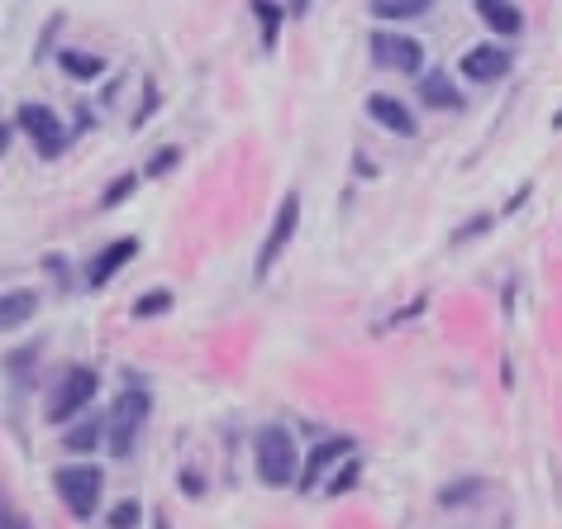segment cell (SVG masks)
Segmentation results:
<instances>
[{"mask_svg":"<svg viewBox=\"0 0 562 529\" xmlns=\"http://www.w3.org/2000/svg\"><path fill=\"white\" fill-rule=\"evenodd\" d=\"M148 415H153V396L144 392V386H124V392L115 396V406H110V415H105V449H110V458H130L134 453V443H138V435H144Z\"/></svg>","mask_w":562,"mask_h":529,"instance_id":"cell-1","label":"cell"},{"mask_svg":"<svg viewBox=\"0 0 562 529\" xmlns=\"http://www.w3.org/2000/svg\"><path fill=\"white\" fill-rule=\"evenodd\" d=\"M252 458H258V477L267 486H291L296 482V443L281 425H262L252 439Z\"/></svg>","mask_w":562,"mask_h":529,"instance_id":"cell-2","label":"cell"},{"mask_svg":"<svg viewBox=\"0 0 562 529\" xmlns=\"http://www.w3.org/2000/svg\"><path fill=\"white\" fill-rule=\"evenodd\" d=\"M53 486H58V496L67 500V510L87 520V515H95V500H101L105 477H101V468H91V463H72L53 477Z\"/></svg>","mask_w":562,"mask_h":529,"instance_id":"cell-3","label":"cell"},{"mask_svg":"<svg viewBox=\"0 0 562 529\" xmlns=\"http://www.w3.org/2000/svg\"><path fill=\"white\" fill-rule=\"evenodd\" d=\"M296 225H301V196H296V191H291V196L277 205V220H272V229H267V244L258 248V262H252V272H258V282H262V277L277 268V258L286 254V244H291V234H296Z\"/></svg>","mask_w":562,"mask_h":529,"instance_id":"cell-4","label":"cell"},{"mask_svg":"<svg viewBox=\"0 0 562 529\" xmlns=\"http://www.w3.org/2000/svg\"><path fill=\"white\" fill-rule=\"evenodd\" d=\"M91 396H95V372L91 368H67L63 382L53 386V396H48V420L53 425H67Z\"/></svg>","mask_w":562,"mask_h":529,"instance_id":"cell-5","label":"cell"},{"mask_svg":"<svg viewBox=\"0 0 562 529\" xmlns=\"http://www.w3.org/2000/svg\"><path fill=\"white\" fill-rule=\"evenodd\" d=\"M20 130L34 138V148H38V158H63V148H67V124L53 115L48 105H20Z\"/></svg>","mask_w":562,"mask_h":529,"instance_id":"cell-6","label":"cell"},{"mask_svg":"<svg viewBox=\"0 0 562 529\" xmlns=\"http://www.w3.org/2000/svg\"><path fill=\"white\" fill-rule=\"evenodd\" d=\"M368 44H372V63L386 67V72H411L415 77L419 67H425V48L405 34H372Z\"/></svg>","mask_w":562,"mask_h":529,"instance_id":"cell-7","label":"cell"},{"mask_svg":"<svg viewBox=\"0 0 562 529\" xmlns=\"http://www.w3.org/2000/svg\"><path fill=\"white\" fill-rule=\"evenodd\" d=\"M505 72H510V53L496 48V44H476L472 53H462V77L468 81H501Z\"/></svg>","mask_w":562,"mask_h":529,"instance_id":"cell-8","label":"cell"},{"mask_svg":"<svg viewBox=\"0 0 562 529\" xmlns=\"http://www.w3.org/2000/svg\"><path fill=\"white\" fill-rule=\"evenodd\" d=\"M368 115L382 124V130L401 134V138L415 134V115L405 110V101H396V95H386V91H372V95H368Z\"/></svg>","mask_w":562,"mask_h":529,"instance_id":"cell-9","label":"cell"},{"mask_svg":"<svg viewBox=\"0 0 562 529\" xmlns=\"http://www.w3.org/2000/svg\"><path fill=\"white\" fill-rule=\"evenodd\" d=\"M134 258H138V244H134V239H120V244H110L105 254H95V262L87 268V282H91V286H105L110 277H115L120 268H130Z\"/></svg>","mask_w":562,"mask_h":529,"instance_id":"cell-10","label":"cell"},{"mask_svg":"<svg viewBox=\"0 0 562 529\" xmlns=\"http://www.w3.org/2000/svg\"><path fill=\"white\" fill-rule=\"evenodd\" d=\"M476 15H482V24L491 34H505V38L525 30V15H519L515 0H476Z\"/></svg>","mask_w":562,"mask_h":529,"instance_id":"cell-11","label":"cell"},{"mask_svg":"<svg viewBox=\"0 0 562 529\" xmlns=\"http://www.w3.org/2000/svg\"><path fill=\"white\" fill-rule=\"evenodd\" d=\"M353 453V443L348 439H325V443H315L311 458H305V468H301V492H311V486L319 482V472L334 468V458H348Z\"/></svg>","mask_w":562,"mask_h":529,"instance_id":"cell-12","label":"cell"},{"mask_svg":"<svg viewBox=\"0 0 562 529\" xmlns=\"http://www.w3.org/2000/svg\"><path fill=\"white\" fill-rule=\"evenodd\" d=\"M34 311H38V296H34V291H24V286H20V291H5V296H0V334L30 325Z\"/></svg>","mask_w":562,"mask_h":529,"instance_id":"cell-13","label":"cell"},{"mask_svg":"<svg viewBox=\"0 0 562 529\" xmlns=\"http://www.w3.org/2000/svg\"><path fill=\"white\" fill-rule=\"evenodd\" d=\"M419 101H425L429 110H462V95L453 87V77H443V72H425V81H419Z\"/></svg>","mask_w":562,"mask_h":529,"instance_id":"cell-14","label":"cell"},{"mask_svg":"<svg viewBox=\"0 0 562 529\" xmlns=\"http://www.w3.org/2000/svg\"><path fill=\"white\" fill-rule=\"evenodd\" d=\"M434 10V0H372V15L376 20H415Z\"/></svg>","mask_w":562,"mask_h":529,"instance_id":"cell-15","label":"cell"},{"mask_svg":"<svg viewBox=\"0 0 562 529\" xmlns=\"http://www.w3.org/2000/svg\"><path fill=\"white\" fill-rule=\"evenodd\" d=\"M58 63H63L77 81H95V77L105 72V63L95 58V53H77V48H63V58H58Z\"/></svg>","mask_w":562,"mask_h":529,"instance_id":"cell-16","label":"cell"},{"mask_svg":"<svg viewBox=\"0 0 562 529\" xmlns=\"http://www.w3.org/2000/svg\"><path fill=\"white\" fill-rule=\"evenodd\" d=\"M101 439H105V420H95V415H91V420H81L77 429H67V435H63V443H67V449H77V453L95 449V443H101Z\"/></svg>","mask_w":562,"mask_h":529,"instance_id":"cell-17","label":"cell"},{"mask_svg":"<svg viewBox=\"0 0 562 529\" xmlns=\"http://www.w3.org/2000/svg\"><path fill=\"white\" fill-rule=\"evenodd\" d=\"M162 311H172V291H167V286L144 291V296L134 301V319H153V315H162Z\"/></svg>","mask_w":562,"mask_h":529,"instance_id":"cell-18","label":"cell"},{"mask_svg":"<svg viewBox=\"0 0 562 529\" xmlns=\"http://www.w3.org/2000/svg\"><path fill=\"white\" fill-rule=\"evenodd\" d=\"M258 24H262V48H277V34H281V10L272 0H258Z\"/></svg>","mask_w":562,"mask_h":529,"instance_id":"cell-19","label":"cell"},{"mask_svg":"<svg viewBox=\"0 0 562 529\" xmlns=\"http://www.w3.org/2000/svg\"><path fill=\"white\" fill-rule=\"evenodd\" d=\"M134 187H138V177H134V172H124V177H115V182H110V187H105V196H101V205H105V211H110V205H124V201H130V196H134Z\"/></svg>","mask_w":562,"mask_h":529,"instance_id":"cell-20","label":"cell"},{"mask_svg":"<svg viewBox=\"0 0 562 529\" xmlns=\"http://www.w3.org/2000/svg\"><path fill=\"white\" fill-rule=\"evenodd\" d=\"M468 496H482V482H458V486H443V492H439V500H443V506H462V500H468Z\"/></svg>","mask_w":562,"mask_h":529,"instance_id":"cell-21","label":"cell"},{"mask_svg":"<svg viewBox=\"0 0 562 529\" xmlns=\"http://www.w3.org/2000/svg\"><path fill=\"white\" fill-rule=\"evenodd\" d=\"M138 515H144V510H138V500H120V506L110 510V529H134Z\"/></svg>","mask_w":562,"mask_h":529,"instance_id":"cell-22","label":"cell"},{"mask_svg":"<svg viewBox=\"0 0 562 529\" xmlns=\"http://www.w3.org/2000/svg\"><path fill=\"white\" fill-rule=\"evenodd\" d=\"M358 472H362V463H358V458H348V463H344V472H339V477H334V482H329V496H334V500H339V496L348 492V486H353V482H358Z\"/></svg>","mask_w":562,"mask_h":529,"instance_id":"cell-23","label":"cell"},{"mask_svg":"<svg viewBox=\"0 0 562 529\" xmlns=\"http://www.w3.org/2000/svg\"><path fill=\"white\" fill-rule=\"evenodd\" d=\"M177 158H181V153H177V148H162V153H158V158H153V162H148V177H162V172H172V167H177Z\"/></svg>","mask_w":562,"mask_h":529,"instance_id":"cell-24","label":"cell"},{"mask_svg":"<svg viewBox=\"0 0 562 529\" xmlns=\"http://www.w3.org/2000/svg\"><path fill=\"white\" fill-rule=\"evenodd\" d=\"M0 529H34V525L20 510H10V500H0Z\"/></svg>","mask_w":562,"mask_h":529,"instance_id":"cell-25","label":"cell"},{"mask_svg":"<svg viewBox=\"0 0 562 529\" xmlns=\"http://www.w3.org/2000/svg\"><path fill=\"white\" fill-rule=\"evenodd\" d=\"M486 225H491V215H476V220H472V225H462V229H458V234H453V239H458V244H462V239H472V234H482V229H486Z\"/></svg>","mask_w":562,"mask_h":529,"instance_id":"cell-26","label":"cell"}]
</instances>
